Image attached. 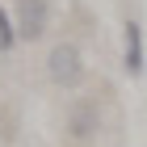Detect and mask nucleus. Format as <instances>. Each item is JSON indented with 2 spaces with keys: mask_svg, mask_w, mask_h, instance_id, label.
<instances>
[{
  "mask_svg": "<svg viewBox=\"0 0 147 147\" xmlns=\"http://www.w3.org/2000/svg\"><path fill=\"white\" fill-rule=\"evenodd\" d=\"M101 126V109H97V101H76L67 109V130L71 139H92V130Z\"/></svg>",
  "mask_w": 147,
  "mask_h": 147,
  "instance_id": "f03ea898",
  "label": "nucleus"
},
{
  "mask_svg": "<svg viewBox=\"0 0 147 147\" xmlns=\"http://www.w3.org/2000/svg\"><path fill=\"white\" fill-rule=\"evenodd\" d=\"M46 34V0H21V21H17V38H42Z\"/></svg>",
  "mask_w": 147,
  "mask_h": 147,
  "instance_id": "7ed1b4c3",
  "label": "nucleus"
},
{
  "mask_svg": "<svg viewBox=\"0 0 147 147\" xmlns=\"http://www.w3.org/2000/svg\"><path fill=\"white\" fill-rule=\"evenodd\" d=\"M46 71H51V80H55V84H63V88H76L80 80H84V63H80V51H76L71 42L51 46Z\"/></svg>",
  "mask_w": 147,
  "mask_h": 147,
  "instance_id": "f257e3e1",
  "label": "nucleus"
},
{
  "mask_svg": "<svg viewBox=\"0 0 147 147\" xmlns=\"http://www.w3.org/2000/svg\"><path fill=\"white\" fill-rule=\"evenodd\" d=\"M126 71L130 76L143 71V25L139 21H126Z\"/></svg>",
  "mask_w": 147,
  "mask_h": 147,
  "instance_id": "20e7f679",
  "label": "nucleus"
},
{
  "mask_svg": "<svg viewBox=\"0 0 147 147\" xmlns=\"http://www.w3.org/2000/svg\"><path fill=\"white\" fill-rule=\"evenodd\" d=\"M13 42H17V30H13V25H9V13L0 9V51H9Z\"/></svg>",
  "mask_w": 147,
  "mask_h": 147,
  "instance_id": "39448f33",
  "label": "nucleus"
}]
</instances>
